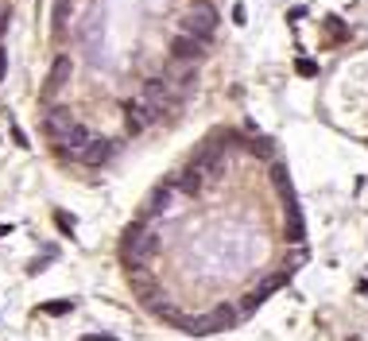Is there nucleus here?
I'll list each match as a JSON object with an SVG mask.
<instances>
[{
	"label": "nucleus",
	"instance_id": "1",
	"mask_svg": "<svg viewBox=\"0 0 368 341\" xmlns=\"http://www.w3.org/2000/svg\"><path fill=\"white\" fill-rule=\"evenodd\" d=\"M183 31L186 35H194V39H213V31H217V12H213V4L205 8V4H198V8L186 12V20H183Z\"/></svg>",
	"mask_w": 368,
	"mask_h": 341
},
{
	"label": "nucleus",
	"instance_id": "2",
	"mask_svg": "<svg viewBox=\"0 0 368 341\" xmlns=\"http://www.w3.org/2000/svg\"><path fill=\"white\" fill-rule=\"evenodd\" d=\"M205 50H210V43L205 39H194V35H174L171 39V55L178 62H198V59H205Z\"/></svg>",
	"mask_w": 368,
	"mask_h": 341
},
{
	"label": "nucleus",
	"instance_id": "3",
	"mask_svg": "<svg viewBox=\"0 0 368 341\" xmlns=\"http://www.w3.org/2000/svg\"><path fill=\"white\" fill-rule=\"evenodd\" d=\"M93 132H89V128H82V125H74V132H70V136L66 140H62V147H66V151H70V156H77V159H82V156H86V151H89V147H93Z\"/></svg>",
	"mask_w": 368,
	"mask_h": 341
},
{
	"label": "nucleus",
	"instance_id": "4",
	"mask_svg": "<svg viewBox=\"0 0 368 341\" xmlns=\"http://www.w3.org/2000/svg\"><path fill=\"white\" fill-rule=\"evenodd\" d=\"M113 147H116V140L97 136V140H93V147H89L86 156H82V163H86V167H105V163H109V156H113Z\"/></svg>",
	"mask_w": 368,
	"mask_h": 341
},
{
	"label": "nucleus",
	"instance_id": "5",
	"mask_svg": "<svg viewBox=\"0 0 368 341\" xmlns=\"http://www.w3.org/2000/svg\"><path fill=\"white\" fill-rule=\"evenodd\" d=\"M43 125H47V132L55 140H66L70 132H74V117H70L66 109H55V113H47V120H43Z\"/></svg>",
	"mask_w": 368,
	"mask_h": 341
},
{
	"label": "nucleus",
	"instance_id": "6",
	"mask_svg": "<svg viewBox=\"0 0 368 341\" xmlns=\"http://www.w3.org/2000/svg\"><path fill=\"white\" fill-rule=\"evenodd\" d=\"M70 78H74V59L70 55H58L55 66H50V89H62Z\"/></svg>",
	"mask_w": 368,
	"mask_h": 341
},
{
	"label": "nucleus",
	"instance_id": "7",
	"mask_svg": "<svg viewBox=\"0 0 368 341\" xmlns=\"http://www.w3.org/2000/svg\"><path fill=\"white\" fill-rule=\"evenodd\" d=\"M167 82H171V86H183V93H190V89L198 86V70H194V66H183V70L171 66V70H167Z\"/></svg>",
	"mask_w": 368,
	"mask_h": 341
},
{
	"label": "nucleus",
	"instance_id": "8",
	"mask_svg": "<svg viewBox=\"0 0 368 341\" xmlns=\"http://www.w3.org/2000/svg\"><path fill=\"white\" fill-rule=\"evenodd\" d=\"M174 186H178L183 194H198V186H202V171H198V167H186L183 175L174 178Z\"/></svg>",
	"mask_w": 368,
	"mask_h": 341
},
{
	"label": "nucleus",
	"instance_id": "9",
	"mask_svg": "<svg viewBox=\"0 0 368 341\" xmlns=\"http://www.w3.org/2000/svg\"><path fill=\"white\" fill-rule=\"evenodd\" d=\"M66 20H70V0H58L55 4V31L66 28Z\"/></svg>",
	"mask_w": 368,
	"mask_h": 341
},
{
	"label": "nucleus",
	"instance_id": "10",
	"mask_svg": "<svg viewBox=\"0 0 368 341\" xmlns=\"http://www.w3.org/2000/svg\"><path fill=\"white\" fill-rule=\"evenodd\" d=\"M326 31H329V35H341V39H345V24H341V20H326Z\"/></svg>",
	"mask_w": 368,
	"mask_h": 341
},
{
	"label": "nucleus",
	"instance_id": "11",
	"mask_svg": "<svg viewBox=\"0 0 368 341\" xmlns=\"http://www.w3.org/2000/svg\"><path fill=\"white\" fill-rule=\"evenodd\" d=\"M314 70H318V66H314L310 59H299V74H314Z\"/></svg>",
	"mask_w": 368,
	"mask_h": 341
},
{
	"label": "nucleus",
	"instance_id": "12",
	"mask_svg": "<svg viewBox=\"0 0 368 341\" xmlns=\"http://www.w3.org/2000/svg\"><path fill=\"white\" fill-rule=\"evenodd\" d=\"M4 66H8V55H4V50H0V78H4Z\"/></svg>",
	"mask_w": 368,
	"mask_h": 341
},
{
	"label": "nucleus",
	"instance_id": "13",
	"mask_svg": "<svg viewBox=\"0 0 368 341\" xmlns=\"http://www.w3.org/2000/svg\"><path fill=\"white\" fill-rule=\"evenodd\" d=\"M89 341H113V338H89Z\"/></svg>",
	"mask_w": 368,
	"mask_h": 341
}]
</instances>
